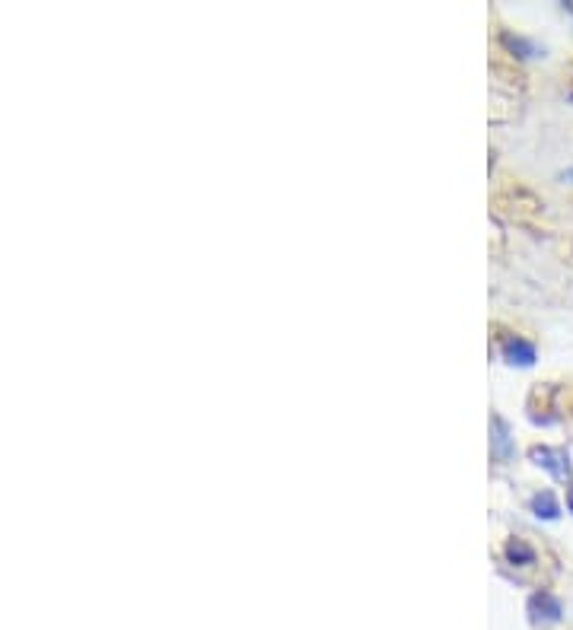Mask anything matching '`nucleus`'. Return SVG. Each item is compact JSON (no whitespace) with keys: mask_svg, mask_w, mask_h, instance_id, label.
I'll list each match as a JSON object with an SVG mask.
<instances>
[{"mask_svg":"<svg viewBox=\"0 0 573 630\" xmlns=\"http://www.w3.org/2000/svg\"><path fill=\"white\" fill-rule=\"evenodd\" d=\"M529 459L538 465V468H545L551 478H567L570 475V455L564 449H551V446H535L529 452Z\"/></svg>","mask_w":573,"mask_h":630,"instance_id":"f257e3e1","label":"nucleus"},{"mask_svg":"<svg viewBox=\"0 0 573 630\" xmlns=\"http://www.w3.org/2000/svg\"><path fill=\"white\" fill-rule=\"evenodd\" d=\"M529 615L535 624H558L564 618V605L558 595L551 592H535L529 599Z\"/></svg>","mask_w":573,"mask_h":630,"instance_id":"f03ea898","label":"nucleus"},{"mask_svg":"<svg viewBox=\"0 0 573 630\" xmlns=\"http://www.w3.org/2000/svg\"><path fill=\"white\" fill-rule=\"evenodd\" d=\"M500 354L507 363L513 366H532L535 363V344L526 341V338H519V335H507L500 341Z\"/></svg>","mask_w":573,"mask_h":630,"instance_id":"7ed1b4c3","label":"nucleus"},{"mask_svg":"<svg viewBox=\"0 0 573 630\" xmlns=\"http://www.w3.org/2000/svg\"><path fill=\"white\" fill-rule=\"evenodd\" d=\"M513 452H516V446H513V440H510V430H507V424H503V417H491V455L497 462H507V459H513Z\"/></svg>","mask_w":573,"mask_h":630,"instance_id":"20e7f679","label":"nucleus"},{"mask_svg":"<svg viewBox=\"0 0 573 630\" xmlns=\"http://www.w3.org/2000/svg\"><path fill=\"white\" fill-rule=\"evenodd\" d=\"M532 513H535L538 519L554 522V519L561 516V506H558V500H554L551 490H542V494H535V497H532Z\"/></svg>","mask_w":573,"mask_h":630,"instance_id":"39448f33","label":"nucleus"},{"mask_svg":"<svg viewBox=\"0 0 573 630\" xmlns=\"http://www.w3.org/2000/svg\"><path fill=\"white\" fill-rule=\"evenodd\" d=\"M507 560L513 567H529V564H535V548L526 545L523 538H513L507 545Z\"/></svg>","mask_w":573,"mask_h":630,"instance_id":"423d86ee","label":"nucleus"},{"mask_svg":"<svg viewBox=\"0 0 573 630\" xmlns=\"http://www.w3.org/2000/svg\"><path fill=\"white\" fill-rule=\"evenodd\" d=\"M500 39H503V45H507L516 58H535V55H538V45H535V42H529V39H523V35H510V32H503Z\"/></svg>","mask_w":573,"mask_h":630,"instance_id":"0eeeda50","label":"nucleus"},{"mask_svg":"<svg viewBox=\"0 0 573 630\" xmlns=\"http://www.w3.org/2000/svg\"><path fill=\"white\" fill-rule=\"evenodd\" d=\"M567 510L573 513V484H570V490H567Z\"/></svg>","mask_w":573,"mask_h":630,"instance_id":"6e6552de","label":"nucleus"},{"mask_svg":"<svg viewBox=\"0 0 573 630\" xmlns=\"http://www.w3.org/2000/svg\"><path fill=\"white\" fill-rule=\"evenodd\" d=\"M570 99H573V86H570Z\"/></svg>","mask_w":573,"mask_h":630,"instance_id":"1a4fd4ad","label":"nucleus"}]
</instances>
